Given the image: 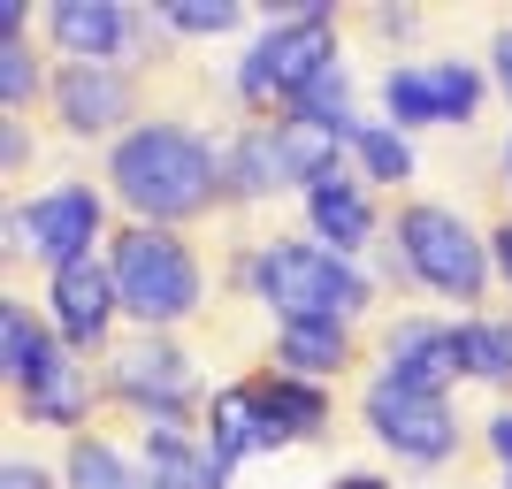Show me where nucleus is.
Segmentation results:
<instances>
[{"mask_svg": "<svg viewBox=\"0 0 512 489\" xmlns=\"http://www.w3.org/2000/svg\"><path fill=\"white\" fill-rule=\"evenodd\" d=\"M62 482H69V489H153L146 467H138L130 451H115L100 428L69 436V451H62Z\"/></svg>", "mask_w": 512, "mask_h": 489, "instance_id": "nucleus-19", "label": "nucleus"}, {"mask_svg": "<svg viewBox=\"0 0 512 489\" xmlns=\"http://www.w3.org/2000/svg\"><path fill=\"white\" fill-rule=\"evenodd\" d=\"M23 39V0H0V46Z\"/></svg>", "mask_w": 512, "mask_h": 489, "instance_id": "nucleus-30", "label": "nucleus"}, {"mask_svg": "<svg viewBox=\"0 0 512 489\" xmlns=\"http://www.w3.org/2000/svg\"><path fill=\"white\" fill-rule=\"evenodd\" d=\"M383 115L398 130H428V123H444L436 115V77H428V62H398L383 77Z\"/></svg>", "mask_w": 512, "mask_h": 489, "instance_id": "nucleus-21", "label": "nucleus"}, {"mask_svg": "<svg viewBox=\"0 0 512 489\" xmlns=\"http://www.w3.org/2000/svg\"><path fill=\"white\" fill-rule=\"evenodd\" d=\"M490 451H497V467H505V489H512V405H497V413H490Z\"/></svg>", "mask_w": 512, "mask_h": 489, "instance_id": "nucleus-27", "label": "nucleus"}, {"mask_svg": "<svg viewBox=\"0 0 512 489\" xmlns=\"http://www.w3.org/2000/svg\"><path fill=\"white\" fill-rule=\"evenodd\" d=\"M107 199L130 222L153 230H192L222 207V146H207L192 123L146 115L107 146Z\"/></svg>", "mask_w": 512, "mask_h": 489, "instance_id": "nucleus-1", "label": "nucleus"}, {"mask_svg": "<svg viewBox=\"0 0 512 489\" xmlns=\"http://www.w3.org/2000/svg\"><path fill=\"white\" fill-rule=\"evenodd\" d=\"M306 222H314V245L329 253H360L375 237V199H367V176L360 169H329L321 184H306Z\"/></svg>", "mask_w": 512, "mask_h": 489, "instance_id": "nucleus-14", "label": "nucleus"}, {"mask_svg": "<svg viewBox=\"0 0 512 489\" xmlns=\"http://www.w3.org/2000/svg\"><path fill=\"white\" fill-rule=\"evenodd\" d=\"M107 276L123 298V321L138 337H176L207 298V268L184 230H153V222H123L107 237Z\"/></svg>", "mask_w": 512, "mask_h": 489, "instance_id": "nucleus-3", "label": "nucleus"}, {"mask_svg": "<svg viewBox=\"0 0 512 489\" xmlns=\"http://www.w3.org/2000/svg\"><path fill=\"white\" fill-rule=\"evenodd\" d=\"M115 314H123V298H115V276H107V253L92 260H69V268H54L46 276V321H54V337L69 344V352H100L115 344Z\"/></svg>", "mask_w": 512, "mask_h": 489, "instance_id": "nucleus-10", "label": "nucleus"}, {"mask_svg": "<svg viewBox=\"0 0 512 489\" xmlns=\"http://www.w3.org/2000/svg\"><path fill=\"white\" fill-rule=\"evenodd\" d=\"M497 176H505V192H512V138H505V153H497Z\"/></svg>", "mask_w": 512, "mask_h": 489, "instance_id": "nucleus-32", "label": "nucleus"}, {"mask_svg": "<svg viewBox=\"0 0 512 489\" xmlns=\"http://www.w3.org/2000/svg\"><path fill=\"white\" fill-rule=\"evenodd\" d=\"M138 31H146V16L123 0H62L46 16V39L62 46V62H130Z\"/></svg>", "mask_w": 512, "mask_h": 489, "instance_id": "nucleus-12", "label": "nucleus"}, {"mask_svg": "<svg viewBox=\"0 0 512 489\" xmlns=\"http://www.w3.org/2000/svg\"><path fill=\"white\" fill-rule=\"evenodd\" d=\"M199 436H207V451H214V467H222V474H237L253 451H268V428H260L253 390H245V383H222L207 398V413H199Z\"/></svg>", "mask_w": 512, "mask_h": 489, "instance_id": "nucleus-18", "label": "nucleus"}, {"mask_svg": "<svg viewBox=\"0 0 512 489\" xmlns=\"http://www.w3.org/2000/svg\"><path fill=\"white\" fill-rule=\"evenodd\" d=\"M490 260H497V276H505V291H512V214L490 230Z\"/></svg>", "mask_w": 512, "mask_h": 489, "instance_id": "nucleus-29", "label": "nucleus"}, {"mask_svg": "<svg viewBox=\"0 0 512 489\" xmlns=\"http://www.w3.org/2000/svg\"><path fill=\"white\" fill-rule=\"evenodd\" d=\"M138 467L153 489H230L199 428H138Z\"/></svg>", "mask_w": 512, "mask_h": 489, "instance_id": "nucleus-16", "label": "nucleus"}, {"mask_svg": "<svg viewBox=\"0 0 512 489\" xmlns=\"http://www.w3.org/2000/svg\"><path fill=\"white\" fill-rule=\"evenodd\" d=\"M100 237H107V192H92V184H54L31 207H8V245H31V260H46V276L69 260H92Z\"/></svg>", "mask_w": 512, "mask_h": 489, "instance_id": "nucleus-8", "label": "nucleus"}, {"mask_svg": "<svg viewBox=\"0 0 512 489\" xmlns=\"http://www.w3.org/2000/svg\"><path fill=\"white\" fill-rule=\"evenodd\" d=\"M245 390H253V405H260L268 451L314 444L321 428H329V390L321 383H299V375H283V367H260V375H245Z\"/></svg>", "mask_w": 512, "mask_h": 489, "instance_id": "nucleus-13", "label": "nucleus"}, {"mask_svg": "<svg viewBox=\"0 0 512 489\" xmlns=\"http://www.w3.org/2000/svg\"><path fill=\"white\" fill-rule=\"evenodd\" d=\"M46 107L69 138H123L130 115H138V69L130 62H62L54 85H46ZM146 123V115H138Z\"/></svg>", "mask_w": 512, "mask_h": 489, "instance_id": "nucleus-9", "label": "nucleus"}, {"mask_svg": "<svg viewBox=\"0 0 512 489\" xmlns=\"http://www.w3.org/2000/svg\"><path fill=\"white\" fill-rule=\"evenodd\" d=\"M46 85H54V77H46V62H39V46H31V39L0 46V100H8V115H23Z\"/></svg>", "mask_w": 512, "mask_h": 489, "instance_id": "nucleus-23", "label": "nucleus"}, {"mask_svg": "<svg viewBox=\"0 0 512 489\" xmlns=\"http://www.w3.org/2000/svg\"><path fill=\"white\" fill-rule=\"evenodd\" d=\"M459 360H467V383L512 390V314H474V321H459Z\"/></svg>", "mask_w": 512, "mask_h": 489, "instance_id": "nucleus-20", "label": "nucleus"}, {"mask_svg": "<svg viewBox=\"0 0 512 489\" xmlns=\"http://www.w3.org/2000/svg\"><path fill=\"white\" fill-rule=\"evenodd\" d=\"M329 489H390V482H383V474H337Z\"/></svg>", "mask_w": 512, "mask_h": 489, "instance_id": "nucleus-31", "label": "nucleus"}, {"mask_svg": "<svg viewBox=\"0 0 512 489\" xmlns=\"http://www.w3.org/2000/svg\"><path fill=\"white\" fill-rule=\"evenodd\" d=\"M276 367H283V375H299V383L329 390V375L360 367V329H337V321H291V329H276Z\"/></svg>", "mask_w": 512, "mask_h": 489, "instance_id": "nucleus-17", "label": "nucleus"}, {"mask_svg": "<svg viewBox=\"0 0 512 489\" xmlns=\"http://www.w3.org/2000/svg\"><path fill=\"white\" fill-rule=\"evenodd\" d=\"M337 8L329 0H291L253 46H245V62H237V100L253 107V123H276L291 115L306 85H314L321 69H337Z\"/></svg>", "mask_w": 512, "mask_h": 489, "instance_id": "nucleus-4", "label": "nucleus"}, {"mask_svg": "<svg viewBox=\"0 0 512 489\" xmlns=\"http://www.w3.org/2000/svg\"><path fill=\"white\" fill-rule=\"evenodd\" d=\"M490 77H497V92L512 100V23H505V31L490 39Z\"/></svg>", "mask_w": 512, "mask_h": 489, "instance_id": "nucleus-28", "label": "nucleus"}, {"mask_svg": "<svg viewBox=\"0 0 512 489\" xmlns=\"http://www.w3.org/2000/svg\"><path fill=\"white\" fill-rule=\"evenodd\" d=\"M360 421H367V436L383 451H398L406 467H444L451 451H459V413H451V398L413 390V383H398V375H367Z\"/></svg>", "mask_w": 512, "mask_h": 489, "instance_id": "nucleus-7", "label": "nucleus"}, {"mask_svg": "<svg viewBox=\"0 0 512 489\" xmlns=\"http://www.w3.org/2000/svg\"><path fill=\"white\" fill-rule=\"evenodd\" d=\"M237 283L276 314V329H291V321L360 329L375 314V283L360 276V260L329 253L314 237H260L253 253H237Z\"/></svg>", "mask_w": 512, "mask_h": 489, "instance_id": "nucleus-2", "label": "nucleus"}, {"mask_svg": "<svg viewBox=\"0 0 512 489\" xmlns=\"http://www.w3.org/2000/svg\"><path fill=\"white\" fill-rule=\"evenodd\" d=\"M375 375H398L413 390H436L451 398V383H467V360H459V321H428V314H398L383 329V360Z\"/></svg>", "mask_w": 512, "mask_h": 489, "instance_id": "nucleus-11", "label": "nucleus"}, {"mask_svg": "<svg viewBox=\"0 0 512 489\" xmlns=\"http://www.w3.org/2000/svg\"><path fill=\"white\" fill-rule=\"evenodd\" d=\"M0 161H8V176H23V161H31V130H23V115L0 123Z\"/></svg>", "mask_w": 512, "mask_h": 489, "instance_id": "nucleus-26", "label": "nucleus"}, {"mask_svg": "<svg viewBox=\"0 0 512 489\" xmlns=\"http://www.w3.org/2000/svg\"><path fill=\"white\" fill-rule=\"evenodd\" d=\"M390 253L406 260L413 291H436L451 306H482L490 298V237H474L467 214L436 207V199H406V207L390 214Z\"/></svg>", "mask_w": 512, "mask_h": 489, "instance_id": "nucleus-5", "label": "nucleus"}, {"mask_svg": "<svg viewBox=\"0 0 512 489\" xmlns=\"http://www.w3.org/2000/svg\"><path fill=\"white\" fill-rule=\"evenodd\" d=\"M283 184H291V169H283L276 123H237L230 146H222V207H260Z\"/></svg>", "mask_w": 512, "mask_h": 489, "instance_id": "nucleus-15", "label": "nucleus"}, {"mask_svg": "<svg viewBox=\"0 0 512 489\" xmlns=\"http://www.w3.org/2000/svg\"><path fill=\"white\" fill-rule=\"evenodd\" d=\"M100 405L130 413L138 428H192V413H207V398H199V360L176 337H123V344H107Z\"/></svg>", "mask_w": 512, "mask_h": 489, "instance_id": "nucleus-6", "label": "nucleus"}, {"mask_svg": "<svg viewBox=\"0 0 512 489\" xmlns=\"http://www.w3.org/2000/svg\"><path fill=\"white\" fill-rule=\"evenodd\" d=\"M352 161H360L367 184H406L413 176V146L398 123H360L352 130Z\"/></svg>", "mask_w": 512, "mask_h": 489, "instance_id": "nucleus-22", "label": "nucleus"}, {"mask_svg": "<svg viewBox=\"0 0 512 489\" xmlns=\"http://www.w3.org/2000/svg\"><path fill=\"white\" fill-rule=\"evenodd\" d=\"M161 23H169V39H222V31L245 23V8L237 0H169Z\"/></svg>", "mask_w": 512, "mask_h": 489, "instance_id": "nucleus-24", "label": "nucleus"}, {"mask_svg": "<svg viewBox=\"0 0 512 489\" xmlns=\"http://www.w3.org/2000/svg\"><path fill=\"white\" fill-rule=\"evenodd\" d=\"M0 489H69V482H54L39 459H8V467H0Z\"/></svg>", "mask_w": 512, "mask_h": 489, "instance_id": "nucleus-25", "label": "nucleus"}]
</instances>
